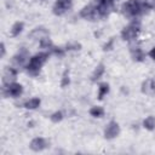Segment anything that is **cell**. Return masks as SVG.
Segmentation results:
<instances>
[{
  "instance_id": "ac0fdd59",
  "label": "cell",
  "mask_w": 155,
  "mask_h": 155,
  "mask_svg": "<svg viewBox=\"0 0 155 155\" xmlns=\"http://www.w3.org/2000/svg\"><path fill=\"white\" fill-rule=\"evenodd\" d=\"M108 91H109V85H108V84H101V86H99L98 98H99V99H102V98L108 93Z\"/></svg>"
},
{
  "instance_id": "d4e9b609",
  "label": "cell",
  "mask_w": 155,
  "mask_h": 155,
  "mask_svg": "<svg viewBox=\"0 0 155 155\" xmlns=\"http://www.w3.org/2000/svg\"><path fill=\"white\" fill-rule=\"evenodd\" d=\"M149 4H150V7H155V0H149Z\"/></svg>"
},
{
  "instance_id": "9a60e30c",
  "label": "cell",
  "mask_w": 155,
  "mask_h": 155,
  "mask_svg": "<svg viewBox=\"0 0 155 155\" xmlns=\"http://www.w3.org/2000/svg\"><path fill=\"white\" fill-rule=\"evenodd\" d=\"M103 73H104V65H103V64H99V65L97 67V69L93 71V74H92V81L98 80V79L102 76Z\"/></svg>"
},
{
  "instance_id": "277c9868",
  "label": "cell",
  "mask_w": 155,
  "mask_h": 155,
  "mask_svg": "<svg viewBox=\"0 0 155 155\" xmlns=\"http://www.w3.org/2000/svg\"><path fill=\"white\" fill-rule=\"evenodd\" d=\"M71 5L70 0H57L53 6V12L56 15H63Z\"/></svg>"
},
{
  "instance_id": "ffe728a7",
  "label": "cell",
  "mask_w": 155,
  "mask_h": 155,
  "mask_svg": "<svg viewBox=\"0 0 155 155\" xmlns=\"http://www.w3.org/2000/svg\"><path fill=\"white\" fill-rule=\"evenodd\" d=\"M63 119V114L61 113V111H56V113H53L52 115H51V120L53 121V122H58V121H61Z\"/></svg>"
},
{
  "instance_id": "3957f363",
  "label": "cell",
  "mask_w": 155,
  "mask_h": 155,
  "mask_svg": "<svg viewBox=\"0 0 155 155\" xmlns=\"http://www.w3.org/2000/svg\"><path fill=\"white\" fill-rule=\"evenodd\" d=\"M119 132H120V127H119L117 122L111 121V122L108 124V126L104 131V136H105V138L111 139V138H115L119 134Z\"/></svg>"
},
{
  "instance_id": "5b68a950",
  "label": "cell",
  "mask_w": 155,
  "mask_h": 155,
  "mask_svg": "<svg viewBox=\"0 0 155 155\" xmlns=\"http://www.w3.org/2000/svg\"><path fill=\"white\" fill-rule=\"evenodd\" d=\"M80 16L84 17V18H87V19H96L99 17L98 12H97V7L94 8L93 6L88 5V6H85L81 12H80Z\"/></svg>"
},
{
  "instance_id": "8fae6325",
  "label": "cell",
  "mask_w": 155,
  "mask_h": 155,
  "mask_svg": "<svg viewBox=\"0 0 155 155\" xmlns=\"http://www.w3.org/2000/svg\"><path fill=\"white\" fill-rule=\"evenodd\" d=\"M30 36L34 38V39H39V40H41V39H44V38L48 36V33H47V30L44 29V28H36V29L33 30V33L30 34Z\"/></svg>"
},
{
  "instance_id": "d6986e66",
  "label": "cell",
  "mask_w": 155,
  "mask_h": 155,
  "mask_svg": "<svg viewBox=\"0 0 155 155\" xmlns=\"http://www.w3.org/2000/svg\"><path fill=\"white\" fill-rule=\"evenodd\" d=\"M40 45H41L42 48H52V42H51V40L48 39V36L41 39V40H40Z\"/></svg>"
},
{
  "instance_id": "7c38bea8",
  "label": "cell",
  "mask_w": 155,
  "mask_h": 155,
  "mask_svg": "<svg viewBox=\"0 0 155 155\" xmlns=\"http://www.w3.org/2000/svg\"><path fill=\"white\" fill-rule=\"evenodd\" d=\"M131 53H132V57H133L134 61H143V58H144V53H143V51L139 47L132 48Z\"/></svg>"
},
{
  "instance_id": "6da1fadb",
  "label": "cell",
  "mask_w": 155,
  "mask_h": 155,
  "mask_svg": "<svg viewBox=\"0 0 155 155\" xmlns=\"http://www.w3.org/2000/svg\"><path fill=\"white\" fill-rule=\"evenodd\" d=\"M47 57H48V53H47V52H42V53H38L36 56H34L33 58H30L29 64H28V67H27L28 73H30L31 75L39 74L40 68H41V65L45 63V61L47 59Z\"/></svg>"
},
{
  "instance_id": "8992f818",
  "label": "cell",
  "mask_w": 155,
  "mask_h": 155,
  "mask_svg": "<svg viewBox=\"0 0 155 155\" xmlns=\"http://www.w3.org/2000/svg\"><path fill=\"white\" fill-rule=\"evenodd\" d=\"M6 91H7L8 96L18 97L22 93V86L19 84H17V82H11V84L6 85Z\"/></svg>"
},
{
  "instance_id": "cb8c5ba5",
  "label": "cell",
  "mask_w": 155,
  "mask_h": 155,
  "mask_svg": "<svg viewBox=\"0 0 155 155\" xmlns=\"http://www.w3.org/2000/svg\"><path fill=\"white\" fill-rule=\"evenodd\" d=\"M4 54H5V45L1 44V56H4Z\"/></svg>"
},
{
  "instance_id": "4fadbf2b",
  "label": "cell",
  "mask_w": 155,
  "mask_h": 155,
  "mask_svg": "<svg viewBox=\"0 0 155 155\" xmlns=\"http://www.w3.org/2000/svg\"><path fill=\"white\" fill-rule=\"evenodd\" d=\"M39 105H40V99L39 98H31L28 102H25V104H24V107L27 109H36Z\"/></svg>"
},
{
  "instance_id": "44dd1931",
  "label": "cell",
  "mask_w": 155,
  "mask_h": 155,
  "mask_svg": "<svg viewBox=\"0 0 155 155\" xmlns=\"http://www.w3.org/2000/svg\"><path fill=\"white\" fill-rule=\"evenodd\" d=\"M68 84H69V73H68V70H65V71H64V74H63V78H62L61 86H62V87H64V86H67Z\"/></svg>"
},
{
  "instance_id": "ba28073f",
  "label": "cell",
  "mask_w": 155,
  "mask_h": 155,
  "mask_svg": "<svg viewBox=\"0 0 155 155\" xmlns=\"http://www.w3.org/2000/svg\"><path fill=\"white\" fill-rule=\"evenodd\" d=\"M16 75H17V71H16L13 68H10V67L6 68V69H5V73H4V79H2L4 84L8 85V84H11V82H15Z\"/></svg>"
},
{
  "instance_id": "7402d4cb",
  "label": "cell",
  "mask_w": 155,
  "mask_h": 155,
  "mask_svg": "<svg viewBox=\"0 0 155 155\" xmlns=\"http://www.w3.org/2000/svg\"><path fill=\"white\" fill-rule=\"evenodd\" d=\"M111 45H113V40H110L105 46H104V50H110V47H111Z\"/></svg>"
},
{
  "instance_id": "30bf717a",
  "label": "cell",
  "mask_w": 155,
  "mask_h": 155,
  "mask_svg": "<svg viewBox=\"0 0 155 155\" xmlns=\"http://www.w3.org/2000/svg\"><path fill=\"white\" fill-rule=\"evenodd\" d=\"M27 58H28V52H27V50L22 48V50L18 52V54L15 56L13 62H15V64H17V65H23L24 62L27 61Z\"/></svg>"
},
{
  "instance_id": "9c48e42d",
  "label": "cell",
  "mask_w": 155,
  "mask_h": 155,
  "mask_svg": "<svg viewBox=\"0 0 155 155\" xmlns=\"http://www.w3.org/2000/svg\"><path fill=\"white\" fill-rule=\"evenodd\" d=\"M30 148L34 151H40V150H42V149L46 148V140L44 138H35V139L31 140Z\"/></svg>"
},
{
  "instance_id": "52a82bcc",
  "label": "cell",
  "mask_w": 155,
  "mask_h": 155,
  "mask_svg": "<svg viewBox=\"0 0 155 155\" xmlns=\"http://www.w3.org/2000/svg\"><path fill=\"white\" fill-rule=\"evenodd\" d=\"M142 91L145 94H150V96L155 94V81L151 80V79L145 80L142 85Z\"/></svg>"
},
{
  "instance_id": "5bb4252c",
  "label": "cell",
  "mask_w": 155,
  "mask_h": 155,
  "mask_svg": "<svg viewBox=\"0 0 155 155\" xmlns=\"http://www.w3.org/2000/svg\"><path fill=\"white\" fill-rule=\"evenodd\" d=\"M22 29H23V23L22 22H16L11 28V35L12 36H17L22 31Z\"/></svg>"
},
{
  "instance_id": "e0dca14e",
  "label": "cell",
  "mask_w": 155,
  "mask_h": 155,
  "mask_svg": "<svg viewBox=\"0 0 155 155\" xmlns=\"http://www.w3.org/2000/svg\"><path fill=\"white\" fill-rule=\"evenodd\" d=\"M143 125H144V127L148 128V130H153V128H155V117H153V116H148V117L144 120Z\"/></svg>"
},
{
  "instance_id": "603a6c76",
  "label": "cell",
  "mask_w": 155,
  "mask_h": 155,
  "mask_svg": "<svg viewBox=\"0 0 155 155\" xmlns=\"http://www.w3.org/2000/svg\"><path fill=\"white\" fill-rule=\"evenodd\" d=\"M149 54H150V57H151L153 59H155V48H153V50L149 52Z\"/></svg>"
},
{
  "instance_id": "484cf974",
  "label": "cell",
  "mask_w": 155,
  "mask_h": 155,
  "mask_svg": "<svg viewBox=\"0 0 155 155\" xmlns=\"http://www.w3.org/2000/svg\"><path fill=\"white\" fill-rule=\"evenodd\" d=\"M113 1L114 0H101V2H107V4H110V5L113 4Z\"/></svg>"
},
{
  "instance_id": "2e32d148",
  "label": "cell",
  "mask_w": 155,
  "mask_h": 155,
  "mask_svg": "<svg viewBox=\"0 0 155 155\" xmlns=\"http://www.w3.org/2000/svg\"><path fill=\"white\" fill-rule=\"evenodd\" d=\"M90 114H91L92 116H94V117H101V116H103L104 110H103L102 107H92V108L90 109Z\"/></svg>"
},
{
  "instance_id": "7a4b0ae2",
  "label": "cell",
  "mask_w": 155,
  "mask_h": 155,
  "mask_svg": "<svg viewBox=\"0 0 155 155\" xmlns=\"http://www.w3.org/2000/svg\"><path fill=\"white\" fill-rule=\"evenodd\" d=\"M138 28H139V23L136 24V22L131 23L128 27L124 28L122 33H121V36L124 40H132L136 38L137 35V31H138Z\"/></svg>"
}]
</instances>
